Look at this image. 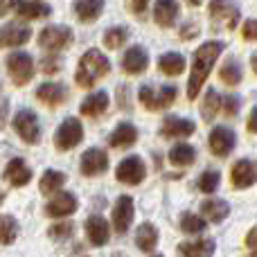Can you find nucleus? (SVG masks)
I'll return each instance as SVG.
<instances>
[{
  "instance_id": "obj_8",
  "label": "nucleus",
  "mask_w": 257,
  "mask_h": 257,
  "mask_svg": "<svg viewBox=\"0 0 257 257\" xmlns=\"http://www.w3.org/2000/svg\"><path fill=\"white\" fill-rule=\"evenodd\" d=\"M145 176H147V167L142 163V158H138V156H128L115 169V178L120 183H126V185H138V183L145 181Z\"/></svg>"
},
{
  "instance_id": "obj_43",
  "label": "nucleus",
  "mask_w": 257,
  "mask_h": 257,
  "mask_svg": "<svg viewBox=\"0 0 257 257\" xmlns=\"http://www.w3.org/2000/svg\"><path fill=\"white\" fill-rule=\"evenodd\" d=\"M199 34V27H196V23H185L181 30V36L183 39H194V36Z\"/></svg>"
},
{
  "instance_id": "obj_38",
  "label": "nucleus",
  "mask_w": 257,
  "mask_h": 257,
  "mask_svg": "<svg viewBox=\"0 0 257 257\" xmlns=\"http://www.w3.org/2000/svg\"><path fill=\"white\" fill-rule=\"evenodd\" d=\"M138 97H140V104L147 108V111H156V93L151 86H142Z\"/></svg>"
},
{
  "instance_id": "obj_50",
  "label": "nucleus",
  "mask_w": 257,
  "mask_h": 257,
  "mask_svg": "<svg viewBox=\"0 0 257 257\" xmlns=\"http://www.w3.org/2000/svg\"><path fill=\"white\" fill-rule=\"evenodd\" d=\"M154 257H163V255H154Z\"/></svg>"
},
{
  "instance_id": "obj_40",
  "label": "nucleus",
  "mask_w": 257,
  "mask_h": 257,
  "mask_svg": "<svg viewBox=\"0 0 257 257\" xmlns=\"http://www.w3.org/2000/svg\"><path fill=\"white\" fill-rule=\"evenodd\" d=\"M223 106V113H226L228 117H235L237 113H239V106H241V99L237 97V95H228V97H223L221 102Z\"/></svg>"
},
{
  "instance_id": "obj_13",
  "label": "nucleus",
  "mask_w": 257,
  "mask_h": 257,
  "mask_svg": "<svg viewBox=\"0 0 257 257\" xmlns=\"http://www.w3.org/2000/svg\"><path fill=\"white\" fill-rule=\"evenodd\" d=\"M230 176H232V185L239 187V190H244V187H250V185L257 183V167H255L253 160L241 158L232 165Z\"/></svg>"
},
{
  "instance_id": "obj_32",
  "label": "nucleus",
  "mask_w": 257,
  "mask_h": 257,
  "mask_svg": "<svg viewBox=\"0 0 257 257\" xmlns=\"http://www.w3.org/2000/svg\"><path fill=\"white\" fill-rule=\"evenodd\" d=\"M219 106H221V97H219V93L214 88H208V93H205L203 97V104H201V115H203L205 122H212L214 115H217Z\"/></svg>"
},
{
  "instance_id": "obj_45",
  "label": "nucleus",
  "mask_w": 257,
  "mask_h": 257,
  "mask_svg": "<svg viewBox=\"0 0 257 257\" xmlns=\"http://www.w3.org/2000/svg\"><path fill=\"white\" fill-rule=\"evenodd\" d=\"M147 5H149V0H131V7L136 14H142L147 9Z\"/></svg>"
},
{
  "instance_id": "obj_39",
  "label": "nucleus",
  "mask_w": 257,
  "mask_h": 257,
  "mask_svg": "<svg viewBox=\"0 0 257 257\" xmlns=\"http://www.w3.org/2000/svg\"><path fill=\"white\" fill-rule=\"evenodd\" d=\"M72 230H75V223H70V221L54 223V226L50 228V237H54V239H66V237L72 235Z\"/></svg>"
},
{
  "instance_id": "obj_36",
  "label": "nucleus",
  "mask_w": 257,
  "mask_h": 257,
  "mask_svg": "<svg viewBox=\"0 0 257 257\" xmlns=\"http://www.w3.org/2000/svg\"><path fill=\"white\" fill-rule=\"evenodd\" d=\"M219 183H221V174L217 169H208V172L201 174L199 178V190L203 194H212V192L219 190Z\"/></svg>"
},
{
  "instance_id": "obj_33",
  "label": "nucleus",
  "mask_w": 257,
  "mask_h": 257,
  "mask_svg": "<svg viewBox=\"0 0 257 257\" xmlns=\"http://www.w3.org/2000/svg\"><path fill=\"white\" fill-rule=\"evenodd\" d=\"M205 228H208V221H205L203 217H199V214H192V212H183V217H181V230L185 232V235H199V232H203Z\"/></svg>"
},
{
  "instance_id": "obj_47",
  "label": "nucleus",
  "mask_w": 257,
  "mask_h": 257,
  "mask_svg": "<svg viewBox=\"0 0 257 257\" xmlns=\"http://www.w3.org/2000/svg\"><path fill=\"white\" fill-rule=\"evenodd\" d=\"M246 244H248L253 250H257V228H255V230L248 235V239H246Z\"/></svg>"
},
{
  "instance_id": "obj_5",
  "label": "nucleus",
  "mask_w": 257,
  "mask_h": 257,
  "mask_svg": "<svg viewBox=\"0 0 257 257\" xmlns=\"http://www.w3.org/2000/svg\"><path fill=\"white\" fill-rule=\"evenodd\" d=\"M84 140V126L77 117H68L59 124L57 133H54V147L61 151H68V149H75L79 142Z\"/></svg>"
},
{
  "instance_id": "obj_41",
  "label": "nucleus",
  "mask_w": 257,
  "mask_h": 257,
  "mask_svg": "<svg viewBox=\"0 0 257 257\" xmlns=\"http://www.w3.org/2000/svg\"><path fill=\"white\" fill-rule=\"evenodd\" d=\"M41 63H43L41 68H43L45 75H54V72L61 70V59H59L57 54H50V57H45Z\"/></svg>"
},
{
  "instance_id": "obj_3",
  "label": "nucleus",
  "mask_w": 257,
  "mask_h": 257,
  "mask_svg": "<svg viewBox=\"0 0 257 257\" xmlns=\"http://www.w3.org/2000/svg\"><path fill=\"white\" fill-rule=\"evenodd\" d=\"M7 72L16 86H25L34 77V59L27 52H14L7 57Z\"/></svg>"
},
{
  "instance_id": "obj_17",
  "label": "nucleus",
  "mask_w": 257,
  "mask_h": 257,
  "mask_svg": "<svg viewBox=\"0 0 257 257\" xmlns=\"http://www.w3.org/2000/svg\"><path fill=\"white\" fill-rule=\"evenodd\" d=\"M122 66H124L128 75H142L147 70V66H149V54H147V50L142 45H133L124 54V59H122Z\"/></svg>"
},
{
  "instance_id": "obj_4",
  "label": "nucleus",
  "mask_w": 257,
  "mask_h": 257,
  "mask_svg": "<svg viewBox=\"0 0 257 257\" xmlns=\"http://www.w3.org/2000/svg\"><path fill=\"white\" fill-rule=\"evenodd\" d=\"M210 18L217 25V30H221V27L232 30L239 23V5L235 0H212L210 3Z\"/></svg>"
},
{
  "instance_id": "obj_27",
  "label": "nucleus",
  "mask_w": 257,
  "mask_h": 257,
  "mask_svg": "<svg viewBox=\"0 0 257 257\" xmlns=\"http://www.w3.org/2000/svg\"><path fill=\"white\" fill-rule=\"evenodd\" d=\"M169 163L176 165V167H187V165H192L196 160V149L192 145H185V142H181V145L172 147L167 154Z\"/></svg>"
},
{
  "instance_id": "obj_31",
  "label": "nucleus",
  "mask_w": 257,
  "mask_h": 257,
  "mask_svg": "<svg viewBox=\"0 0 257 257\" xmlns=\"http://www.w3.org/2000/svg\"><path fill=\"white\" fill-rule=\"evenodd\" d=\"M16 237H18V221L12 214H0V244L3 246L14 244Z\"/></svg>"
},
{
  "instance_id": "obj_19",
  "label": "nucleus",
  "mask_w": 257,
  "mask_h": 257,
  "mask_svg": "<svg viewBox=\"0 0 257 257\" xmlns=\"http://www.w3.org/2000/svg\"><path fill=\"white\" fill-rule=\"evenodd\" d=\"M3 176H5V181H9L14 187H23V185L30 183L32 172H30V167L25 165V160L23 158H12L7 163V167H5Z\"/></svg>"
},
{
  "instance_id": "obj_29",
  "label": "nucleus",
  "mask_w": 257,
  "mask_h": 257,
  "mask_svg": "<svg viewBox=\"0 0 257 257\" xmlns=\"http://www.w3.org/2000/svg\"><path fill=\"white\" fill-rule=\"evenodd\" d=\"M136 140H138V131H136V126L128 124V122L117 124L113 128L111 138H108V142H111L113 147H131Z\"/></svg>"
},
{
  "instance_id": "obj_16",
  "label": "nucleus",
  "mask_w": 257,
  "mask_h": 257,
  "mask_svg": "<svg viewBox=\"0 0 257 257\" xmlns=\"http://www.w3.org/2000/svg\"><path fill=\"white\" fill-rule=\"evenodd\" d=\"M196 131V124L192 120H183L176 115H167L163 120V128H160V136L163 138H185L192 136Z\"/></svg>"
},
{
  "instance_id": "obj_1",
  "label": "nucleus",
  "mask_w": 257,
  "mask_h": 257,
  "mask_svg": "<svg viewBox=\"0 0 257 257\" xmlns=\"http://www.w3.org/2000/svg\"><path fill=\"white\" fill-rule=\"evenodd\" d=\"M223 52L221 41H208V43L199 45V50L194 52V61H192V72L190 81H187V97L196 99L203 81L208 79V75L212 72V66Z\"/></svg>"
},
{
  "instance_id": "obj_9",
  "label": "nucleus",
  "mask_w": 257,
  "mask_h": 257,
  "mask_svg": "<svg viewBox=\"0 0 257 257\" xmlns=\"http://www.w3.org/2000/svg\"><path fill=\"white\" fill-rule=\"evenodd\" d=\"M81 174L84 176H97V174L106 172L108 167V154L104 149H99V147H90V149L84 151V156H81Z\"/></svg>"
},
{
  "instance_id": "obj_26",
  "label": "nucleus",
  "mask_w": 257,
  "mask_h": 257,
  "mask_svg": "<svg viewBox=\"0 0 257 257\" xmlns=\"http://www.w3.org/2000/svg\"><path fill=\"white\" fill-rule=\"evenodd\" d=\"M158 68L167 77H178L185 72V57L178 52H165L163 57L158 59Z\"/></svg>"
},
{
  "instance_id": "obj_44",
  "label": "nucleus",
  "mask_w": 257,
  "mask_h": 257,
  "mask_svg": "<svg viewBox=\"0 0 257 257\" xmlns=\"http://www.w3.org/2000/svg\"><path fill=\"white\" fill-rule=\"evenodd\" d=\"M14 7H16V0H0V16L9 14Z\"/></svg>"
},
{
  "instance_id": "obj_10",
  "label": "nucleus",
  "mask_w": 257,
  "mask_h": 257,
  "mask_svg": "<svg viewBox=\"0 0 257 257\" xmlns=\"http://www.w3.org/2000/svg\"><path fill=\"white\" fill-rule=\"evenodd\" d=\"M133 214H136V208H133V199L131 196H120L113 208V228H115L117 235H124L131 228V221H133Z\"/></svg>"
},
{
  "instance_id": "obj_20",
  "label": "nucleus",
  "mask_w": 257,
  "mask_h": 257,
  "mask_svg": "<svg viewBox=\"0 0 257 257\" xmlns=\"http://www.w3.org/2000/svg\"><path fill=\"white\" fill-rule=\"evenodd\" d=\"M16 14L21 18H27V21H34V18H45L52 14V7L45 3H39V0H16Z\"/></svg>"
},
{
  "instance_id": "obj_30",
  "label": "nucleus",
  "mask_w": 257,
  "mask_h": 257,
  "mask_svg": "<svg viewBox=\"0 0 257 257\" xmlns=\"http://www.w3.org/2000/svg\"><path fill=\"white\" fill-rule=\"evenodd\" d=\"M68 176L63 172H59V169H48V172L41 176V183H39V190L43 192V194H52V192L61 190L63 185H66Z\"/></svg>"
},
{
  "instance_id": "obj_14",
  "label": "nucleus",
  "mask_w": 257,
  "mask_h": 257,
  "mask_svg": "<svg viewBox=\"0 0 257 257\" xmlns=\"http://www.w3.org/2000/svg\"><path fill=\"white\" fill-rule=\"evenodd\" d=\"M75 210H77V199L70 192H59V194L54 196L52 201H48V205H45V214L54 217V219L68 217V214H72Z\"/></svg>"
},
{
  "instance_id": "obj_37",
  "label": "nucleus",
  "mask_w": 257,
  "mask_h": 257,
  "mask_svg": "<svg viewBox=\"0 0 257 257\" xmlns=\"http://www.w3.org/2000/svg\"><path fill=\"white\" fill-rule=\"evenodd\" d=\"M176 86H163V88L156 93V111H160V108L169 106V104L176 99Z\"/></svg>"
},
{
  "instance_id": "obj_15",
  "label": "nucleus",
  "mask_w": 257,
  "mask_h": 257,
  "mask_svg": "<svg viewBox=\"0 0 257 257\" xmlns=\"http://www.w3.org/2000/svg\"><path fill=\"white\" fill-rule=\"evenodd\" d=\"M86 235H88L90 244L93 246H106L108 239H111V228H108V221L99 214H93V217L86 221Z\"/></svg>"
},
{
  "instance_id": "obj_7",
  "label": "nucleus",
  "mask_w": 257,
  "mask_h": 257,
  "mask_svg": "<svg viewBox=\"0 0 257 257\" xmlns=\"http://www.w3.org/2000/svg\"><path fill=\"white\" fill-rule=\"evenodd\" d=\"M14 128L27 145H36L41 140V124L34 111H25V108L18 111L16 117H14Z\"/></svg>"
},
{
  "instance_id": "obj_49",
  "label": "nucleus",
  "mask_w": 257,
  "mask_h": 257,
  "mask_svg": "<svg viewBox=\"0 0 257 257\" xmlns=\"http://www.w3.org/2000/svg\"><path fill=\"white\" fill-rule=\"evenodd\" d=\"M187 3H190V5H201L203 0H187Z\"/></svg>"
},
{
  "instance_id": "obj_48",
  "label": "nucleus",
  "mask_w": 257,
  "mask_h": 257,
  "mask_svg": "<svg viewBox=\"0 0 257 257\" xmlns=\"http://www.w3.org/2000/svg\"><path fill=\"white\" fill-rule=\"evenodd\" d=\"M250 63H253V70H255V75H257V52L250 57Z\"/></svg>"
},
{
  "instance_id": "obj_23",
  "label": "nucleus",
  "mask_w": 257,
  "mask_h": 257,
  "mask_svg": "<svg viewBox=\"0 0 257 257\" xmlns=\"http://www.w3.org/2000/svg\"><path fill=\"white\" fill-rule=\"evenodd\" d=\"M108 108V93H104V90H99V93H93L88 95V97L81 102L79 111L81 115H88V117H97L102 115L104 111Z\"/></svg>"
},
{
  "instance_id": "obj_51",
  "label": "nucleus",
  "mask_w": 257,
  "mask_h": 257,
  "mask_svg": "<svg viewBox=\"0 0 257 257\" xmlns=\"http://www.w3.org/2000/svg\"><path fill=\"white\" fill-rule=\"evenodd\" d=\"M0 199H3V196H0Z\"/></svg>"
},
{
  "instance_id": "obj_46",
  "label": "nucleus",
  "mask_w": 257,
  "mask_h": 257,
  "mask_svg": "<svg viewBox=\"0 0 257 257\" xmlns=\"http://www.w3.org/2000/svg\"><path fill=\"white\" fill-rule=\"evenodd\" d=\"M248 131L257 133V106L253 108V113H250V117H248Z\"/></svg>"
},
{
  "instance_id": "obj_42",
  "label": "nucleus",
  "mask_w": 257,
  "mask_h": 257,
  "mask_svg": "<svg viewBox=\"0 0 257 257\" xmlns=\"http://www.w3.org/2000/svg\"><path fill=\"white\" fill-rule=\"evenodd\" d=\"M241 34L246 41H257V18H248L241 27Z\"/></svg>"
},
{
  "instance_id": "obj_25",
  "label": "nucleus",
  "mask_w": 257,
  "mask_h": 257,
  "mask_svg": "<svg viewBox=\"0 0 257 257\" xmlns=\"http://www.w3.org/2000/svg\"><path fill=\"white\" fill-rule=\"evenodd\" d=\"M104 12V0H75V14L79 21L90 23Z\"/></svg>"
},
{
  "instance_id": "obj_6",
  "label": "nucleus",
  "mask_w": 257,
  "mask_h": 257,
  "mask_svg": "<svg viewBox=\"0 0 257 257\" xmlns=\"http://www.w3.org/2000/svg\"><path fill=\"white\" fill-rule=\"evenodd\" d=\"M70 43H72V30L66 25H50L45 30H41L39 34V45L43 50H50V52L63 50Z\"/></svg>"
},
{
  "instance_id": "obj_11",
  "label": "nucleus",
  "mask_w": 257,
  "mask_h": 257,
  "mask_svg": "<svg viewBox=\"0 0 257 257\" xmlns=\"http://www.w3.org/2000/svg\"><path fill=\"white\" fill-rule=\"evenodd\" d=\"M237 145V136L232 128L228 126H214L212 133H210V149H212L214 156H228Z\"/></svg>"
},
{
  "instance_id": "obj_22",
  "label": "nucleus",
  "mask_w": 257,
  "mask_h": 257,
  "mask_svg": "<svg viewBox=\"0 0 257 257\" xmlns=\"http://www.w3.org/2000/svg\"><path fill=\"white\" fill-rule=\"evenodd\" d=\"M201 212H203V219H208V221L221 223L230 214V205L221 199H208L201 203Z\"/></svg>"
},
{
  "instance_id": "obj_21",
  "label": "nucleus",
  "mask_w": 257,
  "mask_h": 257,
  "mask_svg": "<svg viewBox=\"0 0 257 257\" xmlns=\"http://www.w3.org/2000/svg\"><path fill=\"white\" fill-rule=\"evenodd\" d=\"M66 95L68 90L61 84H54V81H45V84H41L36 88V97L43 104H50V106H57V104L66 102Z\"/></svg>"
},
{
  "instance_id": "obj_12",
  "label": "nucleus",
  "mask_w": 257,
  "mask_h": 257,
  "mask_svg": "<svg viewBox=\"0 0 257 257\" xmlns=\"http://www.w3.org/2000/svg\"><path fill=\"white\" fill-rule=\"evenodd\" d=\"M32 36V30L23 23H7L0 27V48H16L27 43Z\"/></svg>"
},
{
  "instance_id": "obj_35",
  "label": "nucleus",
  "mask_w": 257,
  "mask_h": 257,
  "mask_svg": "<svg viewBox=\"0 0 257 257\" xmlns=\"http://www.w3.org/2000/svg\"><path fill=\"white\" fill-rule=\"evenodd\" d=\"M128 41V30L124 25H117V27H111V30L104 34V45L106 48H111V50H117V48H122Z\"/></svg>"
},
{
  "instance_id": "obj_18",
  "label": "nucleus",
  "mask_w": 257,
  "mask_h": 257,
  "mask_svg": "<svg viewBox=\"0 0 257 257\" xmlns=\"http://www.w3.org/2000/svg\"><path fill=\"white\" fill-rule=\"evenodd\" d=\"M178 0H156L154 5V21L160 27H172L178 18Z\"/></svg>"
},
{
  "instance_id": "obj_34",
  "label": "nucleus",
  "mask_w": 257,
  "mask_h": 257,
  "mask_svg": "<svg viewBox=\"0 0 257 257\" xmlns=\"http://www.w3.org/2000/svg\"><path fill=\"white\" fill-rule=\"evenodd\" d=\"M219 77H221V81H226V84L237 86L241 81V77H244V70H241V66L235 61V59H230L228 63H223V66H221Z\"/></svg>"
},
{
  "instance_id": "obj_24",
  "label": "nucleus",
  "mask_w": 257,
  "mask_h": 257,
  "mask_svg": "<svg viewBox=\"0 0 257 257\" xmlns=\"http://www.w3.org/2000/svg\"><path fill=\"white\" fill-rule=\"evenodd\" d=\"M214 239H199V241H185L178 246L183 257H212L214 255Z\"/></svg>"
},
{
  "instance_id": "obj_2",
  "label": "nucleus",
  "mask_w": 257,
  "mask_h": 257,
  "mask_svg": "<svg viewBox=\"0 0 257 257\" xmlns=\"http://www.w3.org/2000/svg\"><path fill=\"white\" fill-rule=\"evenodd\" d=\"M108 70H111V61H108V57L104 52H99V50L93 48L79 59L75 81H77V86H81V88H90V86H95L102 77H106Z\"/></svg>"
},
{
  "instance_id": "obj_28",
  "label": "nucleus",
  "mask_w": 257,
  "mask_h": 257,
  "mask_svg": "<svg viewBox=\"0 0 257 257\" xmlns=\"http://www.w3.org/2000/svg\"><path fill=\"white\" fill-rule=\"evenodd\" d=\"M136 244L140 250L151 253L156 248V244H158V228L151 226V223H142L136 230Z\"/></svg>"
}]
</instances>
